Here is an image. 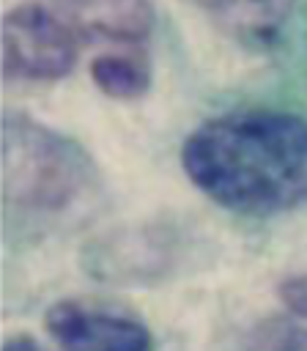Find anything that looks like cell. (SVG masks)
I'll list each match as a JSON object with an SVG mask.
<instances>
[{
    "mask_svg": "<svg viewBox=\"0 0 307 351\" xmlns=\"http://www.w3.org/2000/svg\"><path fill=\"white\" fill-rule=\"evenodd\" d=\"M189 181L241 214H277L307 200V118L244 110L200 123L181 145Z\"/></svg>",
    "mask_w": 307,
    "mask_h": 351,
    "instance_id": "6da1fadb",
    "label": "cell"
},
{
    "mask_svg": "<svg viewBox=\"0 0 307 351\" xmlns=\"http://www.w3.org/2000/svg\"><path fill=\"white\" fill-rule=\"evenodd\" d=\"M0 134V184L8 208L60 214L99 186V170L88 151L30 115H5Z\"/></svg>",
    "mask_w": 307,
    "mask_h": 351,
    "instance_id": "7a4b0ae2",
    "label": "cell"
},
{
    "mask_svg": "<svg viewBox=\"0 0 307 351\" xmlns=\"http://www.w3.org/2000/svg\"><path fill=\"white\" fill-rule=\"evenodd\" d=\"M3 74L14 80H60L77 63V36L47 8L25 3L3 16Z\"/></svg>",
    "mask_w": 307,
    "mask_h": 351,
    "instance_id": "3957f363",
    "label": "cell"
},
{
    "mask_svg": "<svg viewBox=\"0 0 307 351\" xmlns=\"http://www.w3.org/2000/svg\"><path fill=\"white\" fill-rule=\"evenodd\" d=\"M175 239L159 228H121L82 247L85 271L115 285L154 282L175 266Z\"/></svg>",
    "mask_w": 307,
    "mask_h": 351,
    "instance_id": "277c9868",
    "label": "cell"
},
{
    "mask_svg": "<svg viewBox=\"0 0 307 351\" xmlns=\"http://www.w3.org/2000/svg\"><path fill=\"white\" fill-rule=\"evenodd\" d=\"M44 326L63 351H151V335L140 318L93 302H55Z\"/></svg>",
    "mask_w": 307,
    "mask_h": 351,
    "instance_id": "5b68a950",
    "label": "cell"
},
{
    "mask_svg": "<svg viewBox=\"0 0 307 351\" xmlns=\"http://www.w3.org/2000/svg\"><path fill=\"white\" fill-rule=\"evenodd\" d=\"M47 8L74 36L88 38L143 41L154 27L151 0H47Z\"/></svg>",
    "mask_w": 307,
    "mask_h": 351,
    "instance_id": "8992f818",
    "label": "cell"
},
{
    "mask_svg": "<svg viewBox=\"0 0 307 351\" xmlns=\"http://www.w3.org/2000/svg\"><path fill=\"white\" fill-rule=\"evenodd\" d=\"M225 27L249 38H269L280 30L296 0H195Z\"/></svg>",
    "mask_w": 307,
    "mask_h": 351,
    "instance_id": "52a82bcc",
    "label": "cell"
},
{
    "mask_svg": "<svg viewBox=\"0 0 307 351\" xmlns=\"http://www.w3.org/2000/svg\"><path fill=\"white\" fill-rule=\"evenodd\" d=\"M90 80L104 96L132 101L145 96V90L151 88V69L140 55L112 52L90 60Z\"/></svg>",
    "mask_w": 307,
    "mask_h": 351,
    "instance_id": "ba28073f",
    "label": "cell"
},
{
    "mask_svg": "<svg viewBox=\"0 0 307 351\" xmlns=\"http://www.w3.org/2000/svg\"><path fill=\"white\" fill-rule=\"evenodd\" d=\"M280 302L288 307V313H293L296 318L307 321V274H291L280 282L277 288Z\"/></svg>",
    "mask_w": 307,
    "mask_h": 351,
    "instance_id": "9c48e42d",
    "label": "cell"
},
{
    "mask_svg": "<svg viewBox=\"0 0 307 351\" xmlns=\"http://www.w3.org/2000/svg\"><path fill=\"white\" fill-rule=\"evenodd\" d=\"M263 351H307V326H277L263 337Z\"/></svg>",
    "mask_w": 307,
    "mask_h": 351,
    "instance_id": "30bf717a",
    "label": "cell"
},
{
    "mask_svg": "<svg viewBox=\"0 0 307 351\" xmlns=\"http://www.w3.org/2000/svg\"><path fill=\"white\" fill-rule=\"evenodd\" d=\"M3 351H47V348H41L33 337H11V340H5Z\"/></svg>",
    "mask_w": 307,
    "mask_h": 351,
    "instance_id": "8fae6325",
    "label": "cell"
}]
</instances>
